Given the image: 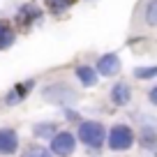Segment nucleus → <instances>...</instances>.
<instances>
[{
    "mask_svg": "<svg viewBox=\"0 0 157 157\" xmlns=\"http://www.w3.org/2000/svg\"><path fill=\"white\" fill-rule=\"evenodd\" d=\"M42 99L49 102V104H58V106H69V104H74L78 99V95L69 83H65V81H53V83H49L42 90Z\"/></svg>",
    "mask_w": 157,
    "mask_h": 157,
    "instance_id": "nucleus-1",
    "label": "nucleus"
},
{
    "mask_svg": "<svg viewBox=\"0 0 157 157\" xmlns=\"http://www.w3.org/2000/svg\"><path fill=\"white\" fill-rule=\"evenodd\" d=\"M78 139H81V143H86L93 150H102L104 139H106V129L97 120H83L78 125Z\"/></svg>",
    "mask_w": 157,
    "mask_h": 157,
    "instance_id": "nucleus-2",
    "label": "nucleus"
},
{
    "mask_svg": "<svg viewBox=\"0 0 157 157\" xmlns=\"http://www.w3.org/2000/svg\"><path fill=\"white\" fill-rule=\"evenodd\" d=\"M134 141H136V134H134V129L127 127V125H116V127L109 132V148L116 150V152L129 150V148L134 146Z\"/></svg>",
    "mask_w": 157,
    "mask_h": 157,
    "instance_id": "nucleus-3",
    "label": "nucleus"
},
{
    "mask_svg": "<svg viewBox=\"0 0 157 157\" xmlns=\"http://www.w3.org/2000/svg\"><path fill=\"white\" fill-rule=\"evenodd\" d=\"M42 16H44V12H42L39 5H35V2H25V5H21L19 12H16V23H19L23 30H28L30 25H35L37 21H42Z\"/></svg>",
    "mask_w": 157,
    "mask_h": 157,
    "instance_id": "nucleus-4",
    "label": "nucleus"
},
{
    "mask_svg": "<svg viewBox=\"0 0 157 157\" xmlns=\"http://www.w3.org/2000/svg\"><path fill=\"white\" fill-rule=\"evenodd\" d=\"M49 150L53 152V155H58V157H69L74 150H76V139H74L69 132H58L53 139H51Z\"/></svg>",
    "mask_w": 157,
    "mask_h": 157,
    "instance_id": "nucleus-5",
    "label": "nucleus"
},
{
    "mask_svg": "<svg viewBox=\"0 0 157 157\" xmlns=\"http://www.w3.org/2000/svg\"><path fill=\"white\" fill-rule=\"evenodd\" d=\"M35 88V78H28V81H19L10 93L5 95V104L7 106H16L19 102H23L25 97L30 95V90Z\"/></svg>",
    "mask_w": 157,
    "mask_h": 157,
    "instance_id": "nucleus-6",
    "label": "nucleus"
},
{
    "mask_svg": "<svg viewBox=\"0 0 157 157\" xmlns=\"http://www.w3.org/2000/svg\"><path fill=\"white\" fill-rule=\"evenodd\" d=\"M97 72L102 76H116L120 72V56L118 53H104L97 60Z\"/></svg>",
    "mask_w": 157,
    "mask_h": 157,
    "instance_id": "nucleus-7",
    "label": "nucleus"
},
{
    "mask_svg": "<svg viewBox=\"0 0 157 157\" xmlns=\"http://www.w3.org/2000/svg\"><path fill=\"white\" fill-rule=\"evenodd\" d=\"M19 150V134L14 129H0V155H14Z\"/></svg>",
    "mask_w": 157,
    "mask_h": 157,
    "instance_id": "nucleus-8",
    "label": "nucleus"
},
{
    "mask_svg": "<svg viewBox=\"0 0 157 157\" xmlns=\"http://www.w3.org/2000/svg\"><path fill=\"white\" fill-rule=\"evenodd\" d=\"M111 102L116 104V106H127V104L132 102V88H129L125 81L113 83V88H111Z\"/></svg>",
    "mask_w": 157,
    "mask_h": 157,
    "instance_id": "nucleus-9",
    "label": "nucleus"
},
{
    "mask_svg": "<svg viewBox=\"0 0 157 157\" xmlns=\"http://www.w3.org/2000/svg\"><path fill=\"white\" fill-rule=\"evenodd\" d=\"M76 78L81 81V86H86V88H93V86L97 83V78H99V72H97V67L78 65V67H76Z\"/></svg>",
    "mask_w": 157,
    "mask_h": 157,
    "instance_id": "nucleus-10",
    "label": "nucleus"
},
{
    "mask_svg": "<svg viewBox=\"0 0 157 157\" xmlns=\"http://www.w3.org/2000/svg\"><path fill=\"white\" fill-rule=\"evenodd\" d=\"M16 42V33L14 28H12L7 21H0V51L10 49V46H14Z\"/></svg>",
    "mask_w": 157,
    "mask_h": 157,
    "instance_id": "nucleus-11",
    "label": "nucleus"
},
{
    "mask_svg": "<svg viewBox=\"0 0 157 157\" xmlns=\"http://www.w3.org/2000/svg\"><path fill=\"white\" fill-rule=\"evenodd\" d=\"M33 134L35 139H53L58 134V127H56V123H37L33 127Z\"/></svg>",
    "mask_w": 157,
    "mask_h": 157,
    "instance_id": "nucleus-12",
    "label": "nucleus"
},
{
    "mask_svg": "<svg viewBox=\"0 0 157 157\" xmlns=\"http://www.w3.org/2000/svg\"><path fill=\"white\" fill-rule=\"evenodd\" d=\"M74 2H76V0H44L46 10H49L51 14H56V16H60L63 12H67Z\"/></svg>",
    "mask_w": 157,
    "mask_h": 157,
    "instance_id": "nucleus-13",
    "label": "nucleus"
},
{
    "mask_svg": "<svg viewBox=\"0 0 157 157\" xmlns=\"http://www.w3.org/2000/svg\"><path fill=\"white\" fill-rule=\"evenodd\" d=\"M143 23L157 28V0H148L146 7H143Z\"/></svg>",
    "mask_w": 157,
    "mask_h": 157,
    "instance_id": "nucleus-14",
    "label": "nucleus"
},
{
    "mask_svg": "<svg viewBox=\"0 0 157 157\" xmlns=\"http://www.w3.org/2000/svg\"><path fill=\"white\" fill-rule=\"evenodd\" d=\"M157 76V65H148V67H134V78L139 81H148V78Z\"/></svg>",
    "mask_w": 157,
    "mask_h": 157,
    "instance_id": "nucleus-15",
    "label": "nucleus"
},
{
    "mask_svg": "<svg viewBox=\"0 0 157 157\" xmlns=\"http://www.w3.org/2000/svg\"><path fill=\"white\" fill-rule=\"evenodd\" d=\"M23 157H53V152L49 148H42V146H33L23 152Z\"/></svg>",
    "mask_w": 157,
    "mask_h": 157,
    "instance_id": "nucleus-16",
    "label": "nucleus"
},
{
    "mask_svg": "<svg viewBox=\"0 0 157 157\" xmlns=\"http://www.w3.org/2000/svg\"><path fill=\"white\" fill-rule=\"evenodd\" d=\"M141 143H143L146 148L155 146V143H157V134H155V129H141Z\"/></svg>",
    "mask_w": 157,
    "mask_h": 157,
    "instance_id": "nucleus-17",
    "label": "nucleus"
},
{
    "mask_svg": "<svg viewBox=\"0 0 157 157\" xmlns=\"http://www.w3.org/2000/svg\"><path fill=\"white\" fill-rule=\"evenodd\" d=\"M148 99H150V104H155V106H157V86H155V88H150V93H148Z\"/></svg>",
    "mask_w": 157,
    "mask_h": 157,
    "instance_id": "nucleus-18",
    "label": "nucleus"
}]
</instances>
